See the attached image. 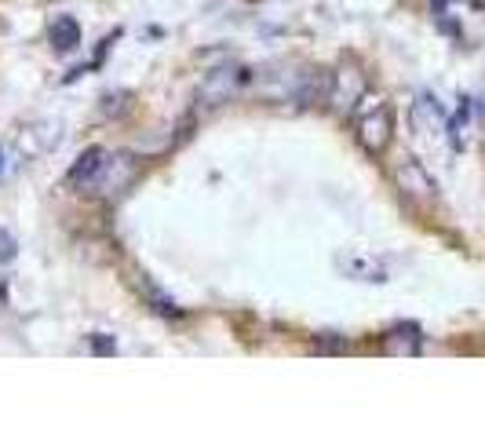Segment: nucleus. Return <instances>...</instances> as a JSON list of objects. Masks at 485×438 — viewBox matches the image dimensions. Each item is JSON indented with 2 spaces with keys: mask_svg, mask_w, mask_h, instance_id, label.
<instances>
[{
  "mask_svg": "<svg viewBox=\"0 0 485 438\" xmlns=\"http://www.w3.org/2000/svg\"><path fill=\"white\" fill-rule=\"evenodd\" d=\"M245 70L241 66H219V70H212L205 80H201V88H198V99L205 103V107H223V103H230V96H238V88L245 84Z\"/></svg>",
  "mask_w": 485,
  "mask_h": 438,
  "instance_id": "obj_1",
  "label": "nucleus"
},
{
  "mask_svg": "<svg viewBox=\"0 0 485 438\" xmlns=\"http://www.w3.org/2000/svg\"><path fill=\"white\" fill-rule=\"evenodd\" d=\"M391 132H395V110L391 107H376L372 114H365L358 121V143L368 150V154H383L387 143H391Z\"/></svg>",
  "mask_w": 485,
  "mask_h": 438,
  "instance_id": "obj_2",
  "label": "nucleus"
},
{
  "mask_svg": "<svg viewBox=\"0 0 485 438\" xmlns=\"http://www.w3.org/2000/svg\"><path fill=\"white\" fill-rule=\"evenodd\" d=\"M135 172H139V164H135V157H132V154H114V157L107 154L99 180H95L91 187L99 191V194H117V191H125V187L135 180Z\"/></svg>",
  "mask_w": 485,
  "mask_h": 438,
  "instance_id": "obj_3",
  "label": "nucleus"
},
{
  "mask_svg": "<svg viewBox=\"0 0 485 438\" xmlns=\"http://www.w3.org/2000/svg\"><path fill=\"white\" fill-rule=\"evenodd\" d=\"M103 161H107V150H103V146H88V150L73 161V168L66 172V183H70V187H91L95 180H99Z\"/></svg>",
  "mask_w": 485,
  "mask_h": 438,
  "instance_id": "obj_4",
  "label": "nucleus"
},
{
  "mask_svg": "<svg viewBox=\"0 0 485 438\" xmlns=\"http://www.w3.org/2000/svg\"><path fill=\"white\" fill-rule=\"evenodd\" d=\"M48 41L55 51H73L80 44V23L73 15H55L48 26Z\"/></svg>",
  "mask_w": 485,
  "mask_h": 438,
  "instance_id": "obj_5",
  "label": "nucleus"
},
{
  "mask_svg": "<svg viewBox=\"0 0 485 438\" xmlns=\"http://www.w3.org/2000/svg\"><path fill=\"white\" fill-rule=\"evenodd\" d=\"M398 183H402V191H409V194H416V198H434V180L431 175L416 164V161H406L402 168H398Z\"/></svg>",
  "mask_w": 485,
  "mask_h": 438,
  "instance_id": "obj_6",
  "label": "nucleus"
},
{
  "mask_svg": "<svg viewBox=\"0 0 485 438\" xmlns=\"http://www.w3.org/2000/svg\"><path fill=\"white\" fill-rule=\"evenodd\" d=\"M387 350H395V355H416V347H420V332L416 325H398L387 332Z\"/></svg>",
  "mask_w": 485,
  "mask_h": 438,
  "instance_id": "obj_7",
  "label": "nucleus"
},
{
  "mask_svg": "<svg viewBox=\"0 0 485 438\" xmlns=\"http://www.w3.org/2000/svg\"><path fill=\"white\" fill-rule=\"evenodd\" d=\"M15 256H19V241H15V234L0 227V263H12Z\"/></svg>",
  "mask_w": 485,
  "mask_h": 438,
  "instance_id": "obj_8",
  "label": "nucleus"
},
{
  "mask_svg": "<svg viewBox=\"0 0 485 438\" xmlns=\"http://www.w3.org/2000/svg\"><path fill=\"white\" fill-rule=\"evenodd\" d=\"M91 350H95V355H117V340L107 336V332H95L91 336Z\"/></svg>",
  "mask_w": 485,
  "mask_h": 438,
  "instance_id": "obj_9",
  "label": "nucleus"
},
{
  "mask_svg": "<svg viewBox=\"0 0 485 438\" xmlns=\"http://www.w3.org/2000/svg\"><path fill=\"white\" fill-rule=\"evenodd\" d=\"M0 180H5V150H0Z\"/></svg>",
  "mask_w": 485,
  "mask_h": 438,
  "instance_id": "obj_10",
  "label": "nucleus"
}]
</instances>
